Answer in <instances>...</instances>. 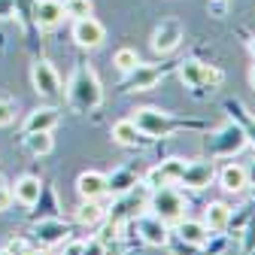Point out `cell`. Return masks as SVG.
<instances>
[{"label":"cell","instance_id":"obj_18","mask_svg":"<svg viewBox=\"0 0 255 255\" xmlns=\"http://www.w3.org/2000/svg\"><path fill=\"white\" fill-rule=\"evenodd\" d=\"M67 234H70V228L64 225L61 219H43L40 225L34 228V237H37V243H40V246H55V243H64V240H67Z\"/></svg>","mask_w":255,"mask_h":255},{"label":"cell","instance_id":"obj_10","mask_svg":"<svg viewBox=\"0 0 255 255\" xmlns=\"http://www.w3.org/2000/svg\"><path fill=\"white\" fill-rule=\"evenodd\" d=\"M134 228L140 231V237H143V243H149V246H167L170 243V231H167V225L158 216H152V213H143V216H137L134 219Z\"/></svg>","mask_w":255,"mask_h":255},{"label":"cell","instance_id":"obj_22","mask_svg":"<svg viewBox=\"0 0 255 255\" xmlns=\"http://www.w3.org/2000/svg\"><path fill=\"white\" fill-rule=\"evenodd\" d=\"M107 219V210L101 201H82V207L76 210V222L85 228H94V225H101V222Z\"/></svg>","mask_w":255,"mask_h":255},{"label":"cell","instance_id":"obj_16","mask_svg":"<svg viewBox=\"0 0 255 255\" xmlns=\"http://www.w3.org/2000/svg\"><path fill=\"white\" fill-rule=\"evenodd\" d=\"M61 122V113L55 107H37L30 110L24 125H21V134H34V131H55V125Z\"/></svg>","mask_w":255,"mask_h":255},{"label":"cell","instance_id":"obj_30","mask_svg":"<svg viewBox=\"0 0 255 255\" xmlns=\"http://www.w3.org/2000/svg\"><path fill=\"white\" fill-rule=\"evenodd\" d=\"M6 249H9L12 255H24L30 246H27V240H21V237H18V240H9V243H6Z\"/></svg>","mask_w":255,"mask_h":255},{"label":"cell","instance_id":"obj_8","mask_svg":"<svg viewBox=\"0 0 255 255\" xmlns=\"http://www.w3.org/2000/svg\"><path fill=\"white\" fill-rule=\"evenodd\" d=\"M73 40H76L79 49H98V46L107 40V27L94 18V15L76 18V21H73Z\"/></svg>","mask_w":255,"mask_h":255},{"label":"cell","instance_id":"obj_14","mask_svg":"<svg viewBox=\"0 0 255 255\" xmlns=\"http://www.w3.org/2000/svg\"><path fill=\"white\" fill-rule=\"evenodd\" d=\"M64 18H67L64 15V0H37L34 3V21L40 30H52Z\"/></svg>","mask_w":255,"mask_h":255},{"label":"cell","instance_id":"obj_39","mask_svg":"<svg viewBox=\"0 0 255 255\" xmlns=\"http://www.w3.org/2000/svg\"><path fill=\"white\" fill-rule=\"evenodd\" d=\"M0 255H12V252H9V249H0Z\"/></svg>","mask_w":255,"mask_h":255},{"label":"cell","instance_id":"obj_36","mask_svg":"<svg viewBox=\"0 0 255 255\" xmlns=\"http://www.w3.org/2000/svg\"><path fill=\"white\" fill-rule=\"evenodd\" d=\"M249 85L255 88V64H252V67H249Z\"/></svg>","mask_w":255,"mask_h":255},{"label":"cell","instance_id":"obj_34","mask_svg":"<svg viewBox=\"0 0 255 255\" xmlns=\"http://www.w3.org/2000/svg\"><path fill=\"white\" fill-rule=\"evenodd\" d=\"M246 182H249V185H255V158L246 164Z\"/></svg>","mask_w":255,"mask_h":255},{"label":"cell","instance_id":"obj_5","mask_svg":"<svg viewBox=\"0 0 255 255\" xmlns=\"http://www.w3.org/2000/svg\"><path fill=\"white\" fill-rule=\"evenodd\" d=\"M179 79L188 88H219L225 76H222V70L210 67V64H204L198 58H188V61H182V67H179Z\"/></svg>","mask_w":255,"mask_h":255},{"label":"cell","instance_id":"obj_17","mask_svg":"<svg viewBox=\"0 0 255 255\" xmlns=\"http://www.w3.org/2000/svg\"><path fill=\"white\" fill-rule=\"evenodd\" d=\"M9 191H12V201H18V204H24V207H34V204H40V198H43V182H40L37 176H18Z\"/></svg>","mask_w":255,"mask_h":255},{"label":"cell","instance_id":"obj_33","mask_svg":"<svg viewBox=\"0 0 255 255\" xmlns=\"http://www.w3.org/2000/svg\"><path fill=\"white\" fill-rule=\"evenodd\" d=\"M61 255H82V240H73V243H67Z\"/></svg>","mask_w":255,"mask_h":255},{"label":"cell","instance_id":"obj_2","mask_svg":"<svg viewBox=\"0 0 255 255\" xmlns=\"http://www.w3.org/2000/svg\"><path fill=\"white\" fill-rule=\"evenodd\" d=\"M149 213L158 216L164 225H173L185 216V198L173 185H164V188H152V198H149Z\"/></svg>","mask_w":255,"mask_h":255},{"label":"cell","instance_id":"obj_15","mask_svg":"<svg viewBox=\"0 0 255 255\" xmlns=\"http://www.w3.org/2000/svg\"><path fill=\"white\" fill-rule=\"evenodd\" d=\"M173 234H176V240H182L185 246H204L207 240H210V228L204 225V222H195V219H179V222H173Z\"/></svg>","mask_w":255,"mask_h":255},{"label":"cell","instance_id":"obj_20","mask_svg":"<svg viewBox=\"0 0 255 255\" xmlns=\"http://www.w3.org/2000/svg\"><path fill=\"white\" fill-rule=\"evenodd\" d=\"M228 222H231V207H228L225 201L207 204V210H204V225H207L210 231H225Z\"/></svg>","mask_w":255,"mask_h":255},{"label":"cell","instance_id":"obj_35","mask_svg":"<svg viewBox=\"0 0 255 255\" xmlns=\"http://www.w3.org/2000/svg\"><path fill=\"white\" fill-rule=\"evenodd\" d=\"M24 255H49V252H46V249H27Z\"/></svg>","mask_w":255,"mask_h":255},{"label":"cell","instance_id":"obj_23","mask_svg":"<svg viewBox=\"0 0 255 255\" xmlns=\"http://www.w3.org/2000/svg\"><path fill=\"white\" fill-rule=\"evenodd\" d=\"M24 149L34 155V158H43L55 149V140H52V131H34V134H24Z\"/></svg>","mask_w":255,"mask_h":255},{"label":"cell","instance_id":"obj_7","mask_svg":"<svg viewBox=\"0 0 255 255\" xmlns=\"http://www.w3.org/2000/svg\"><path fill=\"white\" fill-rule=\"evenodd\" d=\"M213 176H216L213 161H210V158H198V161H188V164L182 167V176H179L176 185L191 188V191H201V188H207V185L213 182Z\"/></svg>","mask_w":255,"mask_h":255},{"label":"cell","instance_id":"obj_38","mask_svg":"<svg viewBox=\"0 0 255 255\" xmlns=\"http://www.w3.org/2000/svg\"><path fill=\"white\" fill-rule=\"evenodd\" d=\"M210 3H216V6L222 9V6H225V0H210Z\"/></svg>","mask_w":255,"mask_h":255},{"label":"cell","instance_id":"obj_26","mask_svg":"<svg viewBox=\"0 0 255 255\" xmlns=\"http://www.w3.org/2000/svg\"><path fill=\"white\" fill-rule=\"evenodd\" d=\"M91 9H94L91 0H64V15L73 18V21H76V18H88Z\"/></svg>","mask_w":255,"mask_h":255},{"label":"cell","instance_id":"obj_24","mask_svg":"<svg viewBox=\"0 0 255 255\" xmlns=\"http://www.w3.org/2000/svg\"><path fill=\"white\" fill-rule=\"evenodd\" d=\"M113 64H116L119 73L128 76V73H131L137 64H140V55H137V49H128V46H125V49H119V52L113 55Z\"/></svg>","mask_w":255,"mask_h":255},{"label":"cell","instance_id":"obj_6","mask_svg":"<svg viewBox=\"0 0 255 255\" xmlns=\"http://www.w3.org/2000/svg\"><path fill=\"white\" fill-rule=\"evenodd\" d=\"M134 125L140 128L143 137H170L173 128H176L167 113L155 110V107H140V110H134Z\"/></svg>","mask_w":255,"mask_h":255},{"label":"cell","instance_id":"obj_29","mask_svg":"<svg viewBox=\"0 0 255 255\" xmlns=\"http://www.w3.org/2000/svg\"><path fill=\"white\" fill-rule=\"evenodd\" d=\"M82 255H104V243H101L98 237L82 240Z\"/></svg>","mask_w":255,"mask_h":255},{"label":"cell","instance_id":"obj_11","mask_svg":"<svg viewBox=\"0 0 255 255\" xmlns=\"http://www.w3.org/2000/svg\"><path fill=\"white\" fill-rule=\"evenodd\" d=\"M182 167H185V161L182 158H167V161H161V164H155L149 173H146V185L149 188H164V185H176L179 182V176H182Z\"/></svg>","mask_w":255,"mask_h":255},{"label":"cell","instance_id":"obj_28","mask_svg":"<svg viewBox=\"0 0 255 255\" xmlns=\"http://www.w3.org/2000/svg\"><path fill=\"white\" fill-rule=\"evenodd\" d=\"M12 119H15V104L12 101H0V128L12 125Z\"/></svg>","mask_w":255,"mask_h":255},{"label":"cell","instance_id":"obj_21","mask_svg":"<svg viewBox=\"0 0 255 255\" xmlns=\"http://www.w3.org/2000/svg\"><path fill=\"white\" fill-rule=\"evenodd\" d=\"M140 128L134 125V119H122V122H116L113 125V140L119 143V146H128V149H131V146H137L140 143Z\"/></svg>","mask_w":255,"mask_h":255},{"label":"cell","instance_id":"obj_12","mask_svg":"<svg viewBox=\"0 0 255 255\" xmlns=\"http://www.w3.org/2000/svg\"><path fill=\"white\" fill-rule=\"evenodd\" d=\"M164 76V67H158V64H137V67L128 73L125 79V91H149L158 85V79Z\"/></svg>","mask_w":255,"mask_h":255},{"label":"cell","instance_id":"obj_1","mask_svg":"<svg viewBox=\"0 0 255 255\" xmlns=\"http://www.w3.org/2000/svg\"><path fill=\"white\" fill-rule=\"evenodd\" d=\"M67 104L73 113H91L104 104V85L88 64H79L67 82Z\"/></svg>","mask_w":255,"mask_h":255},{"label":"cell","instance_id":"obj_4","mask_svg":"<svg viewBox=\"0 0 255 255\" xmlns=\"http://www.w3.org/2000/svg\"><path fill=\"white\" fill-rule=\"evenodd\" d=\"M243 146H246V134H243V128H240L237 122H228L225 128H219L216 134L207 137V149H210V155H222V158L237 155Z\"/></svg>","mask_w":255,"mask_h":255},{"label":"cell","instance_id":"obj_19","mask_svg":"<svg viewBox=\"0 0 255 255\" xmlns=\"http://www.w3.org/2000/svg\"><path fill=\"white\" fill-rule=\"evenodd\" d=\"M219 182H222V188H225V191H231V195H240V191L249 185L246 182V167L243 164H225V167H222L219 170Z\"/></svg>","mask_w":255,"mask_h":255},{"label":"cell","instance_id":"obj_25","mask_svg":"<svg viewBox=\"0 0 255 255\" xmlns=\"http://www.w3.org/2000/svg\"><path fill=\"white\" fill-rule=\"evenodd\" d=\"M110 179V191L113 195H125V191H131L134 185H137V176L131 173V170H116L113 176H107Z\"/></svg>","mask_w":255,"mask_h":255},{"label":"cell","instance_id":"obj_31","mask_svg":"<svg viewBox=\"0 0 255 255\" xmlns=\"http://www.w3.org/2000/svg\"><path fill=\"white\" fill-rule=\"evenodd\" d=\"M15 15V0H0V18H12Z\"/></svg>","mask_w":255,"mask_h":255},{"label":"cell","instance_id":"obj_13","mask_svg":"<svg viewBox=\"0 0 255 255\" xmlns=\"http://www.w3.org/2000/svg\"><path fill=\"white\" fill-rule=\"evenodd\" d=\"M76 191L82 201H101L104 195H110V179L101 170H85L76 179Z\"/></svg>","mask_w":255,"mask_h":255},{"label":"cell","instance_id":"obj_32","mask_svg":"<svg viewBox=\"0 0 255 255\" xmlns=\"http://www.w3.org/2000/svg\"><path fill=\"white\" fill-rule=\"evenodd\" d=\"M9 204H12V191H9L6 185H0V213L9 210Z\"/></svg>","mask_w":255,"mask_h":255},{"label":"cell","instance_id":"obj_27","mask_svg":"<svg viewBox=\"0 0 255 255\" xmlns=\"http://www.w3.org/2000/svg\"><path fill=\"white\" fill-rule=\"evenodd\" d=\"M228 110H231L234 116H240V128H243V134H246V140L255 146V119L243 116V107H240V104H228Z\"/></svg>","mask_w":255,"mask_h":255},{"label":"cell","instance_id":"obj_9","mask_svg":"<svg viewBox=\"0 0 255 255\" xmlns=\"http://www.w3.org/2000/svg\"><path fill=\"white\" fill-rule=\"evenodd\" d=\"M182 37H185V30H182V24L179 21H161L155 30H152V52L155 55H170L179 43H182Z\"/></svg>","mask_w":255,"mask_h":255},{"label":"cell","instance_id":"obj_37","mask_svg":"<svg viewBox=\"0 0 255 255\" xmlns=\"http://www.w3.org/2000/svg\"><path fill=\"white\" fill-rule=\"evenodd\" d=\"M249 55H252V61H255V37L249 40Z\"/></svg>","mask_w":255,"mask_h":255},{"label":"cell","instance_id":"obj_3","mask_svg":"<svg viewBox=\"0 0 255 255\" xmlns=\"http://www.w3.org/2000/svg\"><path fill=\"white\" fill-rule=\"evenodd\" d=\"M30 85H34V91L40 94V98H46V101H58L61 94H64L61 76L55 70V64L46 61V58L34 61V67H30Z\"/></svg>","mask_w":255,"mask_h":255}]
</instances>
